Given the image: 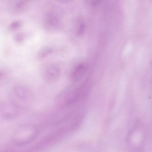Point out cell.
<instances>
[{
  "mask_svg": "<svg viewBox=\"0 0 152 152\" xmlns=\"http://www.w3.org/2000/svg\"><path fill=\"white\" fill-rule=\"evenodd\" d=\"M80 88L78 86L72 84L62 89L56 95L54 104L59 109H63L75 103L80 95Z\"/></svg>",
  "mask_w": 152,
  "mask_h": 152,
  "instance_id": "obj_1",
  "label": "cell"
},
{
  "mask_svg": "<svg viewBox=\"0 0 152 152\" xmlns=\"http://www.w3.org/2000/svg\"><path fill=\"white\" fill-rule=\"evenodd\" d=\"M31 94L30 91L26 86H16L10 92L9 101L20 109L25 107L28 102Z\"/></svg>",
  "mask_w": 152,
  "mask_h": 152,
  "instance_id": "obj_2",
  "label": "cell"
},
{
  "mask_svg": "<svg viewBox=\"0 0 152 152\" xmlns=\"http://www.w3.org/2000/svg\"><path fill=\"white\" fill-rule=\"evenodd\" d=\"M19 109L9 100L0 104V115L3 118L9 120L16 118Z\"/></svg>",
  "mask_w": 152,
  "mask_h": 152,
  "instance_id": "obj_3",
  "label": "cell"
},
{
  "mask_svg": "<svg viewBox=\"0 0 152 152\" xmlns=\"http://www.w3.org/2000/svg\"><path fill=\"white\" fill-rule=\"evenodd\" d=\"M87 69L86 65L83 63H78L72 66L67 75L69 80L74 83L78 82L83 76Z\"/></svg>",
  "mask_w": 152,
  "mask_h": 152,
  "instance_id": "obj_4",
  "label": "cell"
},
{
  "mask_svg": "<svg viewBox=\"0 0 152 152\" xmlns=\"http://www.w3.org/2000/svg\"><path fill=\"white\" fill-rule=\"evenodd\" d=\"M61 75L59 68L54 65H51L46 67L41 72L43 80L49 83H52L57 81Z\"/></svg>",
  "mask_w": 152,
  "mask_h": 152,
  "instance_id": "obj_5",
  "label": "cell"
},
{
  "mask_svg": "<svg viewBox=\"0 0 152 152\" xmlns=\"http://www.w3.org/2000/svg\"><path fill=\"white\" fill-rule=\"evenodd\" d=\"M44 24L45 28L48 31H54L58 26V18L53 13H48L44 18Z\"/></svg>",
  "mask_w": 152,
  "mask_h": 152,
  "instance_id": "obj_6",
  "label": "cell"
},
{
  "mask_svg": "<svg viewBox=\"0 0 152 152\" xmlns=\"http://www.w3.org/2000/svg\"><path fill=\"white\" fill-rule=\"evenodd\" d=\"M52 51V48L49 47H44L38 51L37 54V58L39 59H43L50 55Z\"/></svg>",
  "mask_w": 152,
  "mask_h": 152,
  "instance_id": "obj_7",
  "label": "cell"
},
{
  "mask_svg": "<svg viewBox=\"0 0 152 152\" xmlns=\"http://www.w3.org/2000/svg\"><path fill=\"white\" fill-rule=\"evenodd\" d=\"M9 74L3 70H0V86L7 82L9 78Z\"/></svg>",
  "mask_w": 152,
  "mask_h": 152,
  "instance_id": "obj_8",
  "label": "cell"
},
{
  "mask_svg": "<svg viewBox=\"0 0 152 152\" xmlns=\"http://www.w3.org/2000/svg\"><path fill=\"white\" fill-rule=\"evenodd\" d=\"M28 4V2L26 1H21L16 4V7L17 9L19 10L24 9Z\"/></svg>",
  "mask_w": 152,
  "mask_h": 152,
  "instance_id": "obj_9",
  "label": "cell"
},
{
  "mask_svg": "<svg viewBox=\"0 0 152 152\" xmlns=\"http://www.w3.org/2000/svg\"><path fill=\"white\" fill-rule=\"evenodd\" d=\"M85 26L83 23H80L78 26L77 33L78 36L82 35L84 32L85 30Z\"/></svg>",
  "mask_w": 152,
  "mask_h": 152,
  "instance_id": "obj_10",
  "label": "cell"
},
{
  "mask_svg": "<svg viewBox=\"0 0 152 152\" xmlns=\"http://www.w3.org/2000/svg\"><path fill=\"white\" fill-rule=\"evenodd\" d=\"M20 25V22L18 21H14L12 22L10 25V27L12 29H16Z\"/></svg>",
  "mask_w": 152,
  "mask_h": 152,
  "instance_id": "obj_11",
  "label": "cell"
},
{
  "mask_svg": "<svg viewBox=\"0 0 152 152\" xmlns=\"http://www.w3.org/2000/svg\"><path fill=\"white\" fill-rule=\"evenodd\" d=\"M22 38L23 37L20 34H19L16 37V39L17 41H20L22 40Z\"/></svg>",
  "mask_w": 152,
  "mask_h": 152,
  "instance_id": "obj_12",
  "label": "cell"
},
{
  "mask_svg": "<svg viewBox=\"0 0 152 152\" xmlns=\"http://www.w3.org/2000/svg\"><path fill=\"white\" fill-rule=\"evenodd\" d=\"M59 1L60 2H69L70 1H71L70 0H60V1Z\"/></svg>",
  "mask_w": 152,
  "mask_h": 152,
  "instance_id": "obj_13",
  "label": "cell"
}]
</instances>
